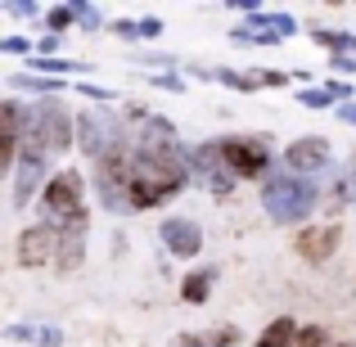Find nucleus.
<instances>
[{
	"label": "nucleus",
	"instance_id": "nucleus-26",
	"mask_svg": "<svg viewBox=\"0 0 356 347\" xmlns=\"http://www.w3.org/2000/svg\"><path fill=\"white\" fill-rule=\"evenodd\" d=\"M298 104H302V108H330L334 99H330L325 86H307V90H298Z\"/></svg>",
	"mask_w": 356,
	"mask_h": 347
},
{
	"label": "nucleus",
	"instance_id": "nucleus-35",
	"mask_svg": "<svg viewBox=\"0 0 356 347\" xmlns=\"http://www.w3.org/2000/svg\"><path fill=\"white\" fill-rule=\"evenodd\" d=\"M154 86H163V90H181V77H154Z\"/></svg>",
	"mask_w": 356,
	"mask_h": 347
},
{
	"label": "nucleus",
	"instance_id": "nucleus-5",
	"mask_svg": "<svg viewBox=\"0 0 356 347\" xmlns=\"http://www.w3.org/2000/svg\"><path fill=\"white\" fill-rule=\"evenodd\" d=\"M95 194L108 212H131V149L127 140H113L104 154L95 158Z\"/></svg>",
	"mask_w": 356,
	"mask_h": 347
},
{
	"label": "nucleus",
	"instance_id": "nucleus-22",
	"mask_svg": "<svg viewBox=\"0 0 356 347\" xmlns=\"http://www.w3.org/2000/svg\"><path fill=\"white\" fill-rule=\"evenodd\" d=\"M312 41H316V45H325V50H334V59L352 50V32H334V27H316Z\"/></svg>",
	"mask_w": 356,
	"mask_h": 347
},
{
	"label": "nucleus",
	"instance_id": "nucleus-19",
	"mask_svg": "<svg viewBox=\"0 0 356 347\" xmlns=\"http://www.w3.org/2000/svg\"><path fill=\"white\" fill-rule=\"evenodd\" d=\"M293 339H298V321L293 316H280V321H270L266 330H261L257 347H293Z\"/></svg>",
	"mask_w": 356,
	"mask_h": 347
},
{
	"label": "nucleus",
	"instance_id": "nucleus-18",
	"mask_svg": "<svg viewBox=\"0 0 356 347\" xmlns=\"http://www.w3.org/2000/svg\"><path fill=\"white\" fill-rule=\"evenodd\" d=\"M9 339H18V343H41V347H59L63 343V334L54 330V325H9Z\"/></svg>",
	"mask_w": 356,
	"mask_h": 347
},
{
	"label": "nucleus",
	"instance_id": "nucleus-15",
	"mask_svg": "<svg viewBox=\"0 0 356 347\" xmlns=\"http://www.w3.org/2000/svg\"><path fill=\"white\" fill-rule=\"evenodd\" d=\"M190 167H194V172H199V176H203V181H208L217 194H226L230 185H235V176H230V167L221 163L217 145H199V149L190 154Z\"/></svg>",
	"mask_w": 356,
	"mask_h": 347
},
{
	"label": "nucleus",
	"instance_id": "nucleus-29",
	"mask_svg": "<svg viewBox=\"0 0 356 347\" xmlns=\"http://www.w3.org/2000/svg\"><path fill=\"white\" fill-rule=\"evenodd\" d=\"M81 95L99 99V104H108V99H118V95H113V90H108V86H95V81H86V86H81Z\"/></svg>",
	"mask_w": 356,
	"mask_h": 347
},
{
	"label": "nucleus",
	"instance_id": "nucleus-4",
	"mask_svg": "<svg viewBox=\"0 0 356 347\" xmlns=\"http://www.w3.org/2000/svg\"><path fill=\"white\" fill-rule=\"evenodd\" d=\"M261 208L275 226H298L316 212V181L312 176H270L261 185Z\"/></svg>",
	"mask_w": 356,
	"mask_h": 347
},
{
	"label": "nucleus",
	"instance_id": "nucleus-28",
	"mask_svg": "<svg viewBox=\"0 0 356 347\" xmlns=\"http://www.w3.org/2000/svg\"><path fill=\"white\" fill-rule=\"evenodd\" d=\"M154 36H163V23H158V18H140L136 23V41H154Z\"/></svg>",
	"mask_w": 356,
	"mask_h": 347
},
{
	"label": "nucleus",
	"instance_id": "nucleus-25",
	"mask_svg": "<svg viewBox=\"0 0 356 347\" xmlns=\"http://www.w3.org/2000/svg\"><path fill=\"white\" fill-rule=\"evenodd\" d=\"M212 77H217L221 86H230V90H252L257 86V77H243V72H230V68H212Z\"/></svg>",
	"mask_w": 356,
	"mask_h": 347
},
{
	"label": "nucleus",
	"instance_id": "nucleus-27",
	"mask_svg": "<svg viewBox=\"0 0 356 347\" xmlns=\"http://www.w3.org/2000/svg\"><path fill=\"white\" fill-rule=\"evenodd\" d=\"M293 347H325V330H316V325H307V330H298Z\"/></svg>",
	"mask_w": 356,
	"mask_h": 347
},
{
	"label": "nucleus",
	"instance_id": "nucleus-7",
	"mask_svg": "<svg viewBox=\"0 0 356 347\" xmlns=\"http://www.w3.org/2000/svg\"><path fill=\"white\" fill-rule=\"evenodd\" d=\"M136 154L158 158V163L181 158V136H176V127L167 118H145V127H140V136H136Z\"/></svg>",
	"mask_w": 356,
	"mask_h": 347
},
{
	"label": "nucleus",
	"instance_id": "nucleus-23",
	"mask_svg": "<svg viewBox=\"0 0 356 347\" xmlns=\"http://www.w3.org/2000/svg\"><path fill=\"white\" fill-rule=\"evenodd\" d=\"M14 86H18V90H27V95H45V99L59 95V81H54V77H27V72H18Z\"/></svg>",
	"mask_w": 356,
	"mask_h": 347
},
{
	"label": "nucleus",
	"instance_id": "nucleus-13",
	"mask_svg": "<svg viewBox=\"0 0 356 347\" xmlns=\"http://www.w3.org/2000/svg\"><path fill=\"white\" fill-rule=\"evenodd\" d=\"M45 158H27L18 154V176H14V208H27V203L36 199V194L45 190Z\"/></svg>",
	"mask_w": 356,
	"mask_h": 347
},
{
	"label": "nucleus",
	"instance_id": "nucleus-21",
	"mask_svg": "<svg viewBox=\"0 0 356 347\" xmlns=\"http://www.w3.org/2000/svg\"><path fill=\"white\" fill-rule=\"evenodd\" d=\"M239 339V330H212V334H181L176 347H230Z\"/></svg>",
	"mask_w": 356,
	"mask_h": 347
},
{
	"label": "nucleus",
	"instance_id": "nucleus-34",
	"mask_svg": "<svg viewBox=\"0 0 356 347\" xmlns=\"http://www.w3.org/2000/svg\"><path fill=\"white\" fill-rule=\"evenodd\" d=\"M113 32L122 36V41H136V23H118V27H113Z\"/></svg>",
	"mask_w": 356,
	"mask_h": 347
},
{
	"label": "nucleus",
	"instance_id": "nucleus-16",
	"mask_svg": "<svg viewBox=\"0 0 356 347\" xmlns=\"http://www.w3.org/2000/svg\"><path fill=\"white\" fill-rule=\"evenodd\" d=\"M339 239H343V226H339V221H330V226H316V230H302V234H298V257L325 261L334 248H339Z\"/></svg>",
	"mask_w": 356,
	"mask_h": 347
},
{
	"label": "nucleus",
	"instance_id": "nucleus-17",
	"mask_svg": "<svg viewBox=\"0 0 356 347\" xmlns=\"http://www.w3.org/2000/svg\"><path fill=\"white\" fill-rule=\"evenodd\" d=\"M86 257V234H59V248H54V266L59 271H77Z\"/></svg>",
	"mask_w": 356,
	"mask_h": 347
},
{
	"label": "nucleus",
	"instance_id": "nucleus-2",
	"mask_svg": "<svg viewBox=\"0 0 356 347\" xmlns=\"http://www.w3.org/2000/svg\"><path fill=\"white\" fill-rule=\"evenodd\" d=\"M41 212H45V226L59 230V234H86V181H81L77 167H63L45 181L41 190Z\"/></svg>",
	"mask_w": 356,
	"mask_h": 347
},
{
	"label": "nucleus",
	"instance_id": "nucleus-3",
	"mask_svg": "<svg viewBox=\"0 0 356 347\" xmlns=\"http://www.w3.org/2000/svg\"><path fill=\"white\" fill-rule=\"evenodd\" d=\"M185 181H190V172H185L181 158H167V163H158V158L131 154V212H145V208L167 203L172 194L185 190Z\"/></svg>",
	"mask_w": 356,
	"mask_h": 347
},
{
	"label": "nucleus",
	"instance_id": "nucleus-11",
	"mask_svg": "<svg viewBox=\"0 0 356 347\" xmlns=\"http://www.w3.org/2000/svg\"><path fill=\"white\" fill-rule=\"evenodd\" d=\"M284 36H293V18L289 14H252V23L239 27V32H230V41L235 45H243V41L275 45V41H284Z\"/></svg>",
	"mask_w": 356,
	"mask_h": 347
},
{
	"label": "nucleus",
	"instance_id": "nucleus-10",
	"mask_svg": "<svg viewBox=\"0 0 356 347\" xmlns=\"http://www.w3.org/2000/svg\"><path fill=\"white\" fill-rule=\"evenodd\" d=\"M54 248H59V230H50L45 221L27 226L18 234V266H45V261H54Z\"/></svg>",
	"mask_w": 356,
	"mask_h": 347
},
{
	"label": "nucleus",
	"instance_id": "nucleus-1",
	"mask_svg": "<svg viewBox=\"0 0 356 347\" xmlns=\"http://www.w3.org/2000/svg\"><path fill=\"white\" fill-rule=\"evenodd\" d=\"M68 145H72V113H68V104H63L59 95L27 104L18 154H27V158H50V154H63Z\"/></svg>",
	"mask_w": 356,
	"mask_h": 347
},
{
	"label": "nucleus",
	"instance_id": "nucleus-9",
	"mask_svg": "<svg viewBox=\"0 0 356 347\" xmlns=\"http://www.w3.org/2000/svg\"><path fill=\"white\" fill-rule=\"evenodd\" d=\"M284 163H289V172H298V176H316L330 163V140L325 136H298L293 145L284 149Z\"/></svg>",
	"mask_w": 356,
	"mask_h": 347
},
{
	"label": "nucleus",
	"instance_id": "nucleus-20",
	"mask_svg": "<svg viewBox=\"0 0 356 347\" xmlns=\"http://www.w3.org/2000/svg\"><path fill=\"white\" fill-rule=\"evenodd\" d=\"M212 280H217V271H190V275H185V289H181V298L190 307H203L208 302V293H212Z\"/></svg>",
	"mask_w": 356,
	"mask_h": 347
},
{
	"label": "nucleus",
	"instance_id": "nucleus-36",
	"mask_svg": "<svg viewBox=\"0 0 356 347\" xmlns=\"http://www.w3.org/2000/svg\"><path fill=\"white\" fill-rule=\"evenodd\" d=\"M352 50H356V36H352Z\"/></svg>",
	"mask_w": 356,
	"mask_h": 347
},
{
	"label": "nucleus",
	"instance_id": "nucleus-24",
	"mask_svg": "<svg viewBox=\"0 0 356 347\" xmlns=\"http://www.w3.org/2000/svg\"><path fill=\"white\" fill-rule=\"evenodd\" d=\"M45 18H50V36H59V32H68V27H72V18H77V5H54Z\"/></svg>",
	"mask_w": 356,
	"mask_h": 347
},
{
	"label": "nucleus",
	"instance_id": "nucleus-32",
	"mask_svg": "<svg viewBox=\"0 0 356 347\" xmlns=\"http://www.w3.org/2000/svg\"><path fill=\"white\" fill-rule=\"evenodd\" d=\"M77 18H81L86 27H95V23H99V9H95V5H77Z\"/></svg>",
	"mask_w": 356,
	"mask_h": 347
},
{
	"label": "nucleus",
	"instance_id": "nucleus-31",
	"mask_svg": "<svg viewBox=\"0 0 356 347\" xmlns=\"http://www.w3.org/2000/svg\"><path fill=\"white\" fill-rule=\"evenodd\" d=\"M0 50H9V54H23V50H27V41H23V36H0Z\"/></svg>",
	"mask_w": 356,
	"mask_h": 347
},
{
	"label": "nucleus",
	"instance_id": "nucleus-6",
	"mask_svg": "<svg viewBox=\"0 0 356 347\" xmlns=\"http://www.w3.org/2000/svg\"><path fill=\"white\" fill-rule=\"evenodd\" d=\"M217 154H221V163L230 167L235 181L261 176L270 167V145L261 136H226V140H217Z\"/></svg>",
	"mask_w": 356,
	"mask_h": 347
},
{
	"label": "nucleus",
	"instance_id": "nucleus-30",
	"mask_svg": "<svg viewBox=\"0 0 356 347\" xmlns=\"http://www.w3.org/2000/svg\"><path fill=\"white\" fill-rule=\"evenodd\" d=\"M9 14H14V18H36V14H41V5H32V0H18V5H9Z\"/></svg>",
	"mask_w": 356,
	"mask_h": 347
},
{
	"label": "nucleus",
	"instance_id": "nucleus-12",
	"mask_svg": "<svg viewBox=\"0 0 356 347\" xmlns=\"http://www.w3.org/2000/svg\"><path fill=\"white\" fill-rule=\"evenodd\" d=\"M158 239L167 243L172 257H199V248H203V230L185 217H167L163 226H158Z\"/></svg>",
	"mask_w": 356,
	"mask_h": 347
},
{
	"label": "nucleus",
	"instance_id": "nucleus-14",
	"mask_svg": "<svg viewBox=\"0 0 356 347\" xmlns=\"http://www.w3.org/2000/svg\"><path fill=\"white\" fill-rule=\"evenodd\" d=\"M72 140H77V145H81V154H86L90 163H95V158L104 154V149L113 145L118 136H113V131H108V127H104V122H99L95 113H81L77 122H72Z\"/></svg>",
	"mask_w": 356,
	"mask_h": 347
},
{
	"label": "nucleus",
	"instance_id": "nucleus-8",
	"mask_svg": "<svg viewBox=\"0 0 356 347\" xmlns=\"http://www.w3.org/2000/svg\"><path fill=\"white\" fill-rule=\"evenodd\" d=\"M23 118H27V104H23V99H0V176H5L9 167H14V158H18Z\"/></svg>",
	"mask_w": 356,
	"mask_h": 347
},
{
	"label": "nucleus",
	"instance_id": "nucleus-33",
	"mask_svg": "<svg viewBox=\"0 0 356 347\" xmlns=\"http://www.w3.org/2000/svg\"><path fill=\"white\" fill-rule=\"evenodd\" d=\"M339 118L348 122V127H356V99H348V104H339Z\"/></svg>",
	"mask_w": 356,
	"mask_h": 347
}]
</instances>
